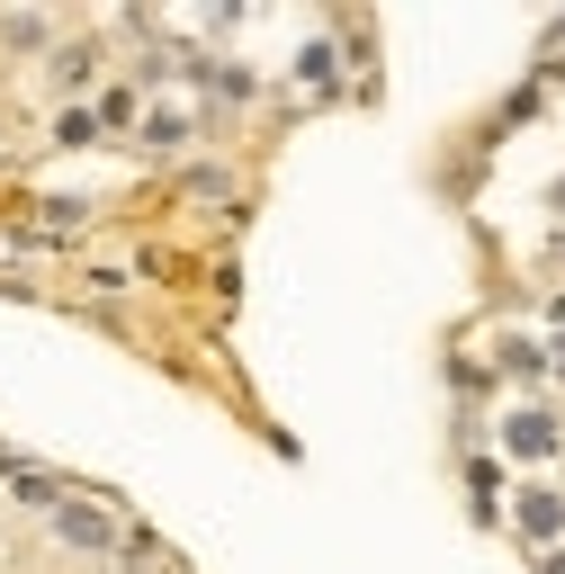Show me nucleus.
I'll return each mask as SVG.
<instances>
[{"label":"nucleus","instance_id":"f257e3e1","mask_svg":"<svg viewBox=\"0 0 565 574\" xmlns=\"http://www.w3.org/2000/svg\"><path fill=\"white\" fill-rule=\"evenodd\" d=\"M503 440H512L521 458H539V449H556V422H547V413H512V431H503Z\"/></svg>","mask_w":565,"mask_h":574},{"label":"nucleus","instance_id":"7ed1b4c3","mask_svg":"<svg viewBox=\"0 0 565 574\" xmlns=\"http://www.w3.org/2000/svg\"><path fill=\"white\" fill-rule=\"evenodd\" d=\"M63 539H90V548H99V539H108V521L90 512V502H73V512H63Z\"/></svg>","mask_w":565,"mask_h":574},{"label":"nucleus","instance_id":"20e7f679","mask_svg":"<svg viewBox=\"0 0 565 574\" xmlns=\"http://www.w3.org/2000/svg\"><path fill=\"white\" fill-rule=\"evenodd\" d=\"M547 574H565V556H556V565H547Z\"/></svg>","mask_w":565,"mask_h":574},{"label":"nucleus","instance_id":"f03ea898","mask_svg":"<svg viewBox=\"0 0 565 574\" xmlns=\"http://www.w3.org/2000/svg\"><path fill=\"white\" fill-rule=\"evenodd\" d=\"M521 521H530V539H556V521H565V502H556V493H530V502H521Z\"/></svg>","mask_w":565,"mask_h":574}]
</instances>
